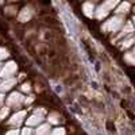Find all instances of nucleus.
Returning a JSON list of instances; mask_svg holds the SVG:
<instances>
[{
    "label": "nucleus",
    "mask_w": 135,
    "mask_h": 135,
    "mask_svg": "<svg viewBox=\"0 0 135 135\" xmlns=\"http://www.w3.org/2000/svg\"><path fill=\"white\" fill-rule=\"evenodd\" d=\"M22 91L28 92V91H30V85H28V84H23V86H22Z\"/></svg>",
    "instance_id": "21"
},
{
    "label": "nucleus",
    "mask_w": 135,
    "mask_h": 135,
    "mask_svg": "<svg viewBox=\"0 0 135 135\" xmlns=\"http://www.w3.org/2000/svg\"><path fill=\"white\" fill-rule=\"evenodd\" d=\"M49 124H43V126H41L38 130H37V135H46L47 132H49Z\"/></svg>",
    "instance_id": "10"
},
{
    "label": "nucleus",
    "mask_w": 135,
    "mask_h": 135,
    "mask_svg": "<svg viewBox=\"0 0 135 135\" xmlns=\"http://www.w3.org/2000/svg\"><path fill=\"white\" fill-rule=\"evenodd\" d=\"M15 72H16V64H15V62H8V64L3 68V70H2V73H0V76L8 78V77L12 76Z\"/></svg>",
    "instance_id": "3"
},
{
    "label": "nucleus",
    "mask_w": 135,
    "mask_h": 135,
    "mask_svg": "<svg viewBox=\"0 0 135 135\" xmlns=\"http://www.w3.org/2000/svg\"><path fill=\"white\" fill-rule=\"evenodd\" d=\"M128 9H130V4L128 3H122L119 6V8H118V12L119 14H126Z\"/></svg>",
    "instance_id": "11"
},
{
    "label": "nucleus",
    "mask_w": 135,
    "mask_h": 135,
    "mask_svg": "<svg viewBox=\"0 0 135 135\" xmlns=\"http://www.w3.org/2000/svg\"><path fill=\"white\" fill-rule=\"evenodd\" d=\"M123 23V19L119 18V16H115V18H112L109 19L108 22H105V25L103 26V28L105 31H116Z\"/></svg>",
    "instance_id": "2"
},
{
    "label": "nucleus",
    "mask_w": 135,
    "mask_h": 135,
    "mask_svg": "<svg viewBox=\"0 0 135 135\" xmlns=\"http://www.w3.org/2000/svg\"><path fill=\"white\" fill-rule=\"evenodd\" d=\"M31 134H32V131L30 128H25L23 132H22V135H31Z\"/></svg>",
    "instance_id": "20"
},
{
    "label": "nucleus",
    "mask_w": 135,
    "mask_h": 135,
    "mask_svg": "<svg viewBox=\"0 0 135 135\" xmlns=\"http://www.w3.org/2000/svg\"><path fill=\"white\" fill-rule=\"evenodd\" d=\"M84 12L86 16H92L93 15V4L92 3H85L84 4Z\"/></svg>",
    "instance_id": "9"
},
{
    "label": "nucleus",
    "mask_w": 135,
    "mask_h": 135,
    "mask_svg": "<svg viewBox=\"0 0 135 135\" xmlns=\"http://www.w3.org/2000/svg\"><path fill=\"white\" fill-rule=\"evenodd\" d=\"M50 135H65V130L64 128H55L51 131Z\"/></svg>",
    "instance_id": "12"
},
{
    "label": "nucleus",
    "mask_w": 135,
    "mask_h": 135,
    "mask_svg": "<svg viewBox=\"0 0 135 135\" xmlns=\"http://www.w3.org/2000/svg\"><path fill=\"white\" fill-rule=\"evenodd\" d=\"M6 135H19V131H18V130H11V131H8Z\"/></svg>",
    "instance_id": "19"
},
{
    "label": "nucleus",
    "mask_w": 135,
    "mask_h": 135,
    "mask_svg": "<svg viewBox=\"0 0 135 135\" xmlns=\"http://www.w3.org/2000/svg\"><path fill=\"white\" fill-rule=\"evenodd\" d=\"M7 55H8V53L6 49H0V60H4Z\"/></svg>",
    "instance_id": "15"
},
{
    "label": "nucleus",
    "mask_w": 135,
    "mask_h": 135,
    "mask_svg": "<svg viewBox=\"0 0 135 135\" xmlns=\"http://www.w3.org/2000/svg\"><path fill=\"white\" fill-rule=\"evenodd\" d=\"M3 99H4V96H3L2 93H0V103H2V101H3Z\"/></svg>",
    "instance_id": "22"
},
{
    "label": "nucleus",
    "mask_w": 135,
    "mask_h": 135,
    "mask_svg": "<svg viewBox=\"0 0 135 135\" xmlns=\"http://www.w3.org/2000/svg\"><path fill=\"white\" fill-rule=\"evenodd\" d=\"M131 43H132V39H128V41H126V42H123V47H128V46H131Z\"/></svg>",
    "instance_id": "17"
},
{
    "label": "nucleus",
    "mask_w": 135,
    "mask_h": 135,
    "mask_svg": "<svg viewBox=\"0 0 135 135\" xmlns=\"http://www.w3.org/2000/svg\"><path fill=\"white\" fill-rule=\"evenodd\" d=\"M8 111H9L8 108H3L2 112H0V119H4V118L8 115Z\"/></svg>",
    "instance_id": "14"
},
{
    "label": "nucleus",
    "mask_w": 135,
    "mask_h": 135,
    "mask_svg": "<svg viewBox=\"0 0 135 135\" xmlns=\"http://www.w3.org/2000/svg\"><path fill=\"white\" fill-rule=\"evenodd\" d=\"M118 4V2L116 0H111V2H105L103 6H100L99 8H97V12H96V16L99 18V19H103V18H105L107 15H108V12L114 8L115 6Z\"/></svg>",
    "instance_id": "1"
},
{
    "label": "nucleus",
    "mask_w": 135,
    "mask_h": 135,
    "mask_svg": "<svg viewBox=\"0 0 135 135\" xmlns=\"http://www.w3.org/2000/svg\"><path fill=\"white\" fill-rule=\"evenodd\" d=\"M15 84H16L15 78H8V80H6L4 83L0 84V91H8V89H11Z\"/></svg>",
    "instance_id": "6"
},
{
    "label": "nucleus",
    "mask_w": 135,
    "mask_h": 135,
    "mask_svg": "<svg viewBox=\"0 0 135 135\" xmlns=\"http://www.w3.org/2000/svg\"><path fill=\"white\" fill-rule=\"evenodd\" d=\"M30 18H31V11H30V8H25L23 11H22V14L19 15V20H20V22H27Z\"/></svg>",
    "instance_id": "8"
},
{
    "label": "nucleus",
    "mask_w": 135,
    "mask_h": 135,
    "mask_svg": "<svg viewBox=\"0 0 135 135\" xmlns=\"http://www.w3.org/2000/svg\"><path fill=\"white\" fill-rule=\"evenodd\" d=\"M41 122H42V116L35 114V115H32V116H30L27 119V126H37V124H39Z\"/></svg>",
    "instance_id": "7"
},
{
    "label": "nucleus",
    "mask_w": 135,
    "mask_h": 135,
    "mask_svg": "<svg viewBox=\"0 0 135 135\" xmlns=\"http://www.w3.org/2000/svg\"><path fill=\"white\" fill-rule=\"evenodd\" d=\"M131 31H132V26H131V23H128V25L126 26V30H123V32L127 34V32H131Z\"/></svg>",
    "instance_id": "16"
},
{
    "label": "nucleus",
    "mask_w": 135,
    "mask_h": 135,
    "mask_svg": "<svg viewBox=\"0 0 135 135\" xmlns=\"http://www.w3.org/2000/svg\"><path fill=\"white\" fill-rule=\"evenodd\" d=\"M49 122L50 123H58V115H55V114L49 115Z\"/></svg>",
    "instance_id": "13"
},
{
    "label": "nucleus",
    "mask_w": 135,
    "mask_h": 135,
    "mask_svg": "<svg viewBox=\"0 0 135 135\" xmlns=\"http://www.w3.org/2000/svg\"><path fill=\"white\" fill-rule=\"evenodd\" d=\"M126 60L130 61V64H134V61H132V53H128V54L126 55Z\"/></svg>",
    "instance_id": "18"
},
{
    "label": "nucleus",
    "mask_w": 135,
    "mask_h": 135,
    "mask_svg": "<svg viewBox=\"0 0 135 135\" xmlns=\"http://www.w3.org/2000/svg\"><path fill=\"white\" fill-rule=\"evenodd\" d=\"M22 101H23V97H22V95L18 93V92H14L8 97V104L9 105H19Z\"/></svg>",
    "instance_id": "5"
},
{
    "label": "nucleus",
    "mask_w": 135,
    "mask_h": 135,
    "mask_svg": "<svg viewBox=\"0 0 135 135\" xmlns=\"http://www.w3.org/2000/svg\"><path fill=\"white\" fill-rule=\"evenodd\" d=\"M25 116H26V112L25 111H19V112H16V114L11 118V120H9V124H20L22 122H23V119H25Z\"/></svg>",
    "instance_id": "4"
}]
</instances>
